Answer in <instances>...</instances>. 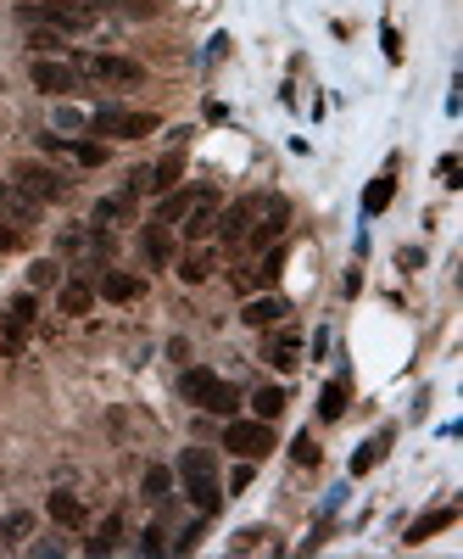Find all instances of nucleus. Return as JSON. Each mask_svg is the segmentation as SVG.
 Masks as SVG:
<instances>
[{"instance_id": "obj_11", "label": "nucleus", "mask_w": 463, "mask_h": 559, "mask_svg": "<svg viewBox=\"0 0 463 559\" xmlns=\"http://www.w3.org/2000/svg\"><path fill=\"white\" fill-rule=\"evenodd\" d=\"M0 218H6V224H17V230H28V224H39V201L23 191V185L0 179Z\"/></svg>"}, {"instance_id": "obj_1", "label": "nucleus", "mask_w": 463, "mask_h": 559, "mask_svg": "<svg viewBox=\"0 0 463 559\" xmlns=\"http://www.w3.org/2000/svg\"><path fill=\"white\" fill-rule=\"evenodd\" d=\"M179 481H184V498L196 504V514H218L223 487H218V459H213V448H184Z\"/></svg>"}, {"instance_id": "obj_38", "label": "nucleus", "mask_w": 463, "mask_h": 559, "mask_svg": "<svg viewBox=\"0 0 463 559\" xmlns=\"http://www.w3.org/2000/svg\"><path fill=\"white\" fill-rule=\"evenodd\" d=\"M56 6H68V12H84V17H95V12H101V0H56Z\"/></svg>"}, {"instance_id": "obj_9", "label": "nucleus", "mask_w": 463, "mask_h": 559, "mask_svg": "<svg viewBox=\"0 0 463 559\" xmlns=\"http://www.w3.org/2000/svg\"><path fill=\"white\" fill-rule=\"evenodd\" d=\"M34 201H61L68 196V179H61L56 169H45V162H17V174H12Z\"/></svg>"}, {"instance_id": "obj_10", "label": "nucleus", "mask_w": 463, "mask_h": 559, "mask_svg": "<svg viewBox=\"0 0 463 559\" xmlns=\"http://www.w3.org/2000/svg\"><path fill=\"white\" fill-rule=\"evenodd\" d=\"M28 78H34V90H45V95H73L78 90V68H68V62H56V56H39L28 68Z\"/></svg>"}, {"instance_id": "obj_12", "label": "nucleus", "mask_w": 463, "mask_h": 559, "mask_svg": "<svg viewBox=\"0 0 463 559\" xmlns=\"http://www.w3.org/2000/svg\"><path fill=\"white\" fill-rule=\"evenodd\" d=\"M263 224H251V235H246V246H273V241H280L285 235V224H290V207L280 201V196H268V207H263V213H257Z\"/></svg>"}, {"instance_id": "obj_32", "label": "nucleus", "mask_w": 463, "mask_h": 559, "mask_svg": "<svg viewBox=\"0 0 463 559\" xmlns=\"http://www.w3.org/2000/svg\"><path fill=\"white\" fill-rule=\"evenodd\" d=\"M73 157L84 162V169H101V162H107V146H101V140H73Z\"/></svg>"}, {"instance_id": "obj_15", "label": "nucleus", "mask_w": 463, "mask_h": 559, "mask_svg": "<svg viewBox=\"0 0 463 559\" xmlns=\"http://www.w3.org/2000/svg\"><path fill=\"white\" fill-rule=\"evenodd\" d=\"M56 302H61V314H90V308H95V285L90 280H61L56 285Z\"/></svg>"}, {"instance_id": "obj_3", "label": "nucleus", "mask_w": 463, "mask_h": 559, "mask_svg": "<svg viewBox=\"0 0 463 559\" xmlns=\"http://www.w3.org/2000/svg\"><path fill=\"white\" fill-rule=\"evenodd\" d=\"M223 448L235 453V459H251V464H257V459H268V453L280 448V442H273V420H235V414H229Z\"/></svg>"}, {"instance_id": "obj_13", "label": "nucleus", "mask_w": 463, "mask_h": 559, "mask_svg": "<svg viewBox=\"0 0 463 559\" xmlns=\"http://www.w3.org/2000/svg\"><path fill=\"white\" fill-rule=\"evenodd\" d=\"M263 364H273V369H285V375H290V369L302 364V336H296V330L268 336V341H263Z\"/></svg>"}, {"instance_id": "obj_28", "label": "nucleus", "mask_w": 463, "mask_h": 559, "mask_svg": "<svg viewBox=\"0 0 463 559\" xmlns=\"http://www.w3.org/2000/svg\"><path fill=\"white\" fill-rule=\"evenodd\" d=\"M386 442H391V437H374V442L357 448V453H352V475H369L374 464H380V459H386Z\"/></svg>"}, {"instance_id": "obj_39", "label": "nucleus", "mask_w": 463, "mask_h": 559, "mask_svg": "<svg viewBox=\"0 0 463 559\" xmlns=\"http://www.w3.org/2000/svg\"><path fill=\"white\" fill-rule=\"evenodd\" d=\"M56 123H61V129H84L90 118H78V112H68V107H61V112H56Z\"/></svg>"}, {"instance_id": "obj_27", "label": "nucleus", "mask_w": 463, "mask_h": 559, "mask_svg": "<svg viewBox=\"0 0 463 559\" xmlns=\"http://www.w3.org/2000/svg\"><path fill=\"white\" fill-rule=\"evenodd\" d=\"M346 414V381H329L319 391V420H341Z\"/></svg>"}, {"instance_id": "obj_25", "label": "nucleus", "mask_w": 463, "mask_h": 559, "mask_svg": "<svg viewBox=\"0 0 463 559\" xmlns=\"http://www.w3.org/2000/svg\"><path fill=\"white\" fill-rule=\"evenodd\" d=\"M391 196H396V179H391V174H380V179H374L369 191H363V213H369V218H374V213H386Z\"/></svg>"}, {"instance_id": "obj_21", "label": "nucleus", "mask_w": 463, "mask_h": 559, "mask_svg": "<svg viewBox=\"0 0 463 559\" xmlns=\"http://www.w3.org/2000/svg\"><path fill=\"white\" fill-rule=\"evenodd\" d=\"M140 492H145V498H151V504L174 498V470H167V464H151V470L140 475Z\"/></svg>"}, {"instance_id": "obj_23", "label": "nucleus", "mask_w": 463, "mask_h": 559, "mask_svg": "<svg viewBox=\"0 0 463 559\" xmlns=\"http://www.w3.org/2000/svg\"><path fill=\"white\" fill-rule=\"evenodd\" d=\"M28 531H34V514H28V509H12V514H0V543H6V548H17V543H23Z\"/></svg>"}, {"instance_id": "obj_2", "label": "nucleus", "mask_w": 463, "mask_h": 559, "mask_svg": "<svg viewBox=\"0 0 463 559\" xmlns=\"http://www.w3.org/2000/svg\"><path fill=\"white\" fill-rule=\"evenodd\" d=\"M179 391H184V403H196V408H207V414H235L240 408V391L229 386L223 375H213V369H184L179 375Z\"/></svg>"}, {"instance_id": "obj_19", "label": "nucleus", "mask_w": 463, "mask_h": 559, "mask_svg": "<svg viewBox=\"0 0 463 559\" xmlns=\"http://www.w3.org/2000/svg\"><path fill=\"white\" fill-rule=\"evenodd\" d=\"M452 521H458V509H452V504H441V509H430V514H425V521H413V526H408V537H402V543H425V537L447 531Z\"/></svg>"}, {"instance_id": "obj_4", "label": "nucleus", "mask_w": 463, "mask_h": 559, "mask_svg": "<svg viewBox=\"0 0 463 559\" xmlns=\"http://www.w3.org/2000/svg\"><path fill=\"white\" fill-rule=\"evenodd\" d=\"M90 129L95 135H112V140H145L157 129V112H134V107H95L90 112Z\"/></svg>"}, {"instance_id": "obj_20", "label": "nucleus", "mask_w": 463, "mask_h": 559, "mask_svg": "<svg viewBox=\"0 0 463 559\" xmlns=\"http://www.w3.org/2000/svg\"><path fill=\"white\" fill-rule=\"evenodd\" d=\"M213 268H218V252H207V246L196 252V246H191V252L179 258V280H184V285H201L207 275H213Z\"/></svg>"}, {"instance_id": "obj_33", "label": "nucleus", "mask_w": 463, "mask_h": 559, "mask_svg": "<svg viewBox=\"0 0 463 559\" xmlns=\"http://www.w3.org/2000/svg\"><path fill=\"white\" fill-rule=\"evenodd\" d=\"M28 45H34V51H61V34L45 29V23H28Z\"/></svg>"}, {"instance_id": "obj_8", "label": "nucleus", "mask_w": 463, "mask_h": 559, "mask_svg": "<svg viewBox=\"0 0 463 559\" xmlns=\"http://www.w3.org/2000/svg\"><path fill=\"white\" fill-rule=\"evenodd\" d=\"M179 230H184V241H207L218 230V191H201L191 196V207H184V218H179Z\"/></svg>"}, {"instance_id": "obj_29", "label": "nucleus", "mask_w": 463, "mask_h": 559, "mask_svg": "<svg viewBox=\"0 0 463 559\" xmlns=\"http://www.w3.org/2000/svg\"><path fill=\"white\" fill-rule=\"evenodd\" d=\"M191 196H196V191H167L162 207H157V224H179V218H184V207H191Z\"/></svg>"}, {"instance_id": "obj_7", "label": "nucleus", "mask_w": 463, "mask_h": 559, "mask_svg": "<svg viewBox=\"0 0 463 559\" xmlns=\"http://www.w3.org/2000/svg\"><path fill=\"white\" fill-rule=\"evenodd\" d=\"M179 179H184V157H179V152H167L157 169H134V174H129V196H140V191L167 196V191H179Z\"/></svg>"}, {"instance_id": "obj_5", "label": "nucleus", "mask_w": 463, "mask_h": 559, "mask_svg": "<svg viewBox=\"0 0 463 559\" xmlns=\"http://www.w3.org/2000/svg\"><path fill=\"white\" fill-rule=\"evenodd\" d=\"M78 78H95V85H112V90H134L145 68L129 56H78Z\"/></svg>"}, {"instance_id": "obj_37", "label": "nucleus", "mask_w": 463, "mask_h": 559, "mask_svg": "<svg viewBox=\"0 0 463 559\" xmlns=\"http://www.w3.org/2000/svg\"><path fill=\"white\" fill-rule=\"evenodd\" d=\"M290 448H296V464H319V448H313V437H296Z\"/></svg>"}, {"instance_id": "obj_6", "label": "nucleus", "mask_w": 463, "mask_h": 559, "mask_svg": "<svg viewBox=\"0 0 463 559\" xmlns=\"http://www.w3.org/2000/svg\"><path fill=\"white\" fill-rule=\"evenodd\" d=\"M263 207H268V196H246L235 207H218V230L213 235H223V246H246V235H251V224H257Z\"/></svg>"}, {"instance_id": "obj_30", "label": "nucleus", "mask_w": 463, "mask_h": 559, "mask_svg": "<svg viewBox=\"0 0 463 559\" xmlns=\"http://www.w3.org/2000/svg\"><path fill=\"white\" fill-rule=\"evenodd\" d=\"M34 314H39V302H34V292H23V297H17V302H12V314H6V325H12V330H28V325H34Z\"/></svg>"}, {"instance_id": "obj_36", "label": "nucleus", "mask_w": 463, "mask_h": 559, "mask_svg": "<svg viewBox=\"0 0 463 559\" xmlns=\"http://www.w3.org/2000/svg\"><path fill=\"white\" fill-rule=\"evenodd\" d=\"M17 246H23V230H12V224L0 218V252H17Z\"/></svg>"}, {"instance_id": "obj_17", "label": "nucleus", "mask_w": 463, "mask_h": 559, "mask_svg": "<svg viewBox=\"0 0 463 559\" xmlns=\"http://www.w3.org/2000/svg\"><path fill=\"white\" fill-rule=\"evenodd\" d=\"M290 314V302H280V297H257V302H246L240 308V319L251 325V330H268V325H280Z\"/></svg>"}, {"instance_id": "obj_16", "label": "nucleus", "mask_w": 463, "mask_h": 559, "mask_svg": "<svg viewBox=\"0 0 463 559\" xmlns=\"http://www.w3.org/2000/svg\"><path fill=\"white\" fill-rule=\"evenodd\" d=\"M140 252H145V263H174V235H167V224H145V235H140Z\"/></svg>"}, {"instance_id": "obj_18", "label": "nucleus", "mask_w": 463, "mask_h": 559, "mask_svg": "<svg viewBox=\"0 0 463 559\" xmlns=\"http://www.w3.org/2000/svg\"><path fill=\"white\" fill-rule=\"evenodd\" d=\"M45 509H51V521H56V526H84V521H90V514H84V498H78V492H51Z\"/></svg>"}, {"instance_id": "obj_24", "label": "nucleus", "mask_w": 463, "mask_h": 559, "mask_svg": "<svg viewBox=\"0 0 463 559\" xmlns=\"http://www.w3.org/2000/svg\"><path fill=\"white\" fill-rule=\"evenodd\" d=\"M129 213H134V196H129V191H123V196H101V201H95V224H123Z\"/></svg>"}, {"instance_id": "obj_22", "label": "nucleus", "mask_w": 463, "mask_h": 559, "mask_svg": "<svg viewBox=\"0 0 463 559\" xmlns=\"http://www.w3.org/2000/svg\"><path fill=\"white\" fill-rule=\"evenodd\" d=\"M118 537H123V514H107V521L95 526V537L84 543V554H112V548H118Z\"/></svg>"}, {"instance_id": "obj_35", "label": "nucleus", "mask_w": 463, "mask_h": 559, "mask_svg": "<svg viewBox=\"0 0 463 559\" xmlns=\"http://www.w3.org/2000/svg\"><path fill=\"white\" fill-rule=\"evenodd\" d=\"M162 548H167V543H162V531H157V526H145V531H140V554H162Z\"/></svg>"}, {"instance_id": "obj_40", "label": "nucleus", "mask_w": 463, "mask_h": 559, "mask_svg": "<svg viewBox=\"0 0 463 559\" xmlns=\"http://www.w3.org/2000/svg\"><path fill=\"white\" fill-rule=\"evenodd\" d=\"M396 263H402V268H418V263H425V252H413V246H402V252H396Z\"/></svg>"}, {"instance_id": "obj_34", "label": "nucleus", "mask_w": 463, "mask_h": 559, "mask_svg": "<svg viewBox=\"0 0 463 559\" xmlns=\"http://www.w3.org/2000/svg\"><path fill=\"white\" fill-rule=\"evenodd\" d=\"M458 174H463V162L458 157H441V185H452V191H458V185H463Z\"/></svg>"}, {"instance_id": "obj_26", "label": "nucleus", "mask_w": 463, "mask_h": 559, "mask_svg": "<svg viewBox=\"0 0 463 559\" xmlns=\"http://www.w3.org/2000/svg\"><path fill=\"white\" fill-rule=\"evenodd\" d=\"M251 414H257V420H280V414H285V391L280 386L251 391Z\"/></svg>"}, {"instance_id": "obj_31", "label": "nucleus", "mask_w": 463, "mask_h": 559, "mask_svg": "<svg viewBox=\"0 0 463 559\" xmlns=\"http://www.w3.org/2000/svg\"><path fill=\"white\" fill-rule=\"evenodd\" d=\"M28 285H34V292H45V285H61V263H51V258H39V263L28 268Z\"/></svg>"}, {"instance_id": "obj_14", "label": "nucleus", "mask_w": 463, "mask_h": 559, "mask_svg": "<svg viewBox=\"0 0 463 559\" xmlns=\"http://www.w3.org/2000/svg\"><path fill=\"white\" fill-rule=\"evenodd\" d=\"M101 297L107 302H134L140 292H145V280L140 275H129V268H107V275H101V285H95Z\"/></svg>"}]
</instances>
